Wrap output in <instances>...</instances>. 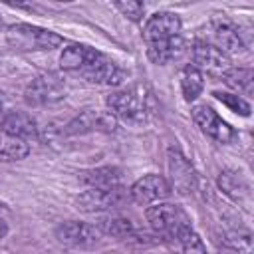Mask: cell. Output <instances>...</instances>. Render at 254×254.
<instances>
[{"instance_id":"obj_6","label":"cell","mask_w":254,"mask_h":254,"mask_svg":"<svg viewBox=\"0 0 254 254\" xmlns=\"http://www.w3.org/2000/svg\"><path fill=\"white\" fill-rule=\"evenodd\" d=\"M190 56H192V65L204 75H212V77H222L232 65H230V58L220 52L214 44L210 42H194L190 48Z\"/></svg>"},{"instance_id":"obj_10","label":"cell","mask_w":254,"mask_h":254,"mask_svg":"<svg viewBox=\"0 0 254 254\" xmlns=\"http://www.w3.org/2000/svg\"><path fill=\"white\" fill-rule=\"evenodd\" d=\"M181 28H183V22H181L179 14L155 12L153 16L147 18V22L143 26V40L147 46L163 44V42H169V40L181 36Z\"/></svg>"},{"instance_id":"obj_2","label":"cell","mask_w":254,"mask_h":254,"mask_svg":"<svg viewBox=\"0 0 254 254\" xmlns=\"http://www.w3.org/2000/svg\"><path fill=\"white\" fill-rule=\"evenodd\" d=\"M107 113L125 123H143L151 115V95L141 85L115 89L107 95Z\"/></svg>"},{"instance_id":"obj_17","label":"cell","mask_w":254,"mask_h":254,"mask_svg":"<svg viewBox=\"0 0 254 254\" xmlns=\"http://www.w3.org/2000/svg\"><path fill=\"white\" fill-rule=\"evenodd\" d=\"M121 177L123 173L117 167H97L83 171L79 175V181L89 189H113V187H121Z\"/></svg>"},{"instance_id":"obj_4","label":"cell","mask_w":254,"mask_h":254,"mask_svg":"<svg viewBox=\"0 0 254 254\" xmlns=\"http://www.w3.org/2000/svg\"><path fill=\"white\" fill-rule=\"evenodd\" d=\"M145 218L153 228V232L165 242L173 238L177 232H181L183 228L190 226L189 214L179 204H173V202H157L155 206H149L145 210Z\"/></svg>"},{"instance_id":"obj_1","label":"cell","mask_w":254,"mask_h":254,"mask_svg":"<svg viewBox=\"0 0 254 254\" xmlns=\"http://www.w3.org/2000/svg\"><path fill=\"white\" fill-rule=\"evenodd\" d=\"M60 65L64 71L79 75L87 83L95 85H119L125 81V69L109 56L85 44H69L60 54Z\"/></svg>"},{"instance_id":"obj_12","label":"cell","mask_w":254,"mask_h":254,"mask_svg":"<svg viewBox=\"0 0 254 254\" xmlns=\"http://www.w3.org/2000/svg\"><path fill=\"white\" fill-rule=\"evenodd\" d=\"M0 131L12 139H20L26 143L38 139V135H40V127H38L36 119L30 113L18 111V109L0 113Z\"/></svg>"},{"instance_id":"obj_5","label":"cell","mask_w":254,"mask_h":254,"mask_svg":"<svg viewBox=\"0 0 254 254\" xmlns=\"http://www.w3.org/2000/svg\"><path fill=\"white\" fill-rule=\"evenodd\" d=\"M67 93L65 81L58 73H40L24 89V101L30 107H46L62 101Z\"/></svg>"},{"instance_id":"obj_15","label":"cell","mask_w":254,"mask_h":254,"mask_svg":"<svg viewBox=\"0 0 254 254\" xmlns=\"http://www.w3.org/2000/svg\"><path fill=\"white\" fill-rule=\"evenodd\" d=\"M212 36H214V46L220 52H224L228 58L242 54L246 50V42L238 30V26L226 18H216L212 22Z\"/></svg>"},{"instance_id":"obj_20","label":"cell","mask_w":254,"mask_h":254,"mask_svg":"<svg viewBox=\"0 0 254 254\" xmlns=\"http://www.w3.org/2000/svg\"><path fill=\"white\" fill-rule=\"evenodd\" d=\"M204 89V75L192 65H185L181 71V91L187 103H192Z\"/></svg>"},{"instance_id":"obj_28","label":"cell","mask_w":254,"mask_h":254,"mask_svg":"<svg viewBox=\"0 0 254 254\" xmlns=\"http://www.w3.org/2000/svg\"><path fill=\"white\" fill-rule=\"evenodd\" d=\"M224 254H236V252H232V250H226V252H224Z\"/></svg>"},{"instance_id":"obj_29","label":"cell","mask_w":254,"mask_h":254,"mask_svg":"<svg viewBox=\"0 0 254 254\" xmlns=\"http://www.w3.org/2000/svg\"><path fill=\"white\" fill-rule=\"evenodd\" d=\"M0 26H2V18H0Z\"/></svg>"},{"instance_id":"obj_21","label":"cell","mask_w":254,"mask_h":254,"mask_svg":"<svg viewBox=\"0 0 254 254\" xmlns=\"http://www.w3.org/2000/svg\"><path fill=\"white\" fill-rule=\"evenodd\" d=\"M101 232V236H113V238H129L133 232H135V226L129 218L125 216H119V214H113V216H105L101 218L97 224H95Z\"/></svg>"},{"instance_id":"obj_26","label":"cell","mask_w":254,"mask_h":254,"mask_svg":"<svg viewBox=\"0 0 254 254\" xmlns=\"http://www.w3.org/2000/svg\"><path fill=\"white\" fill-rule=\"evenodd\" d=\"M6 234H8V224H6V222L0 218V238H4Z\"/></svg>"},{"instance_id":"obj_14","label":"cell","mask_w":254,"mask_h":254,"mask_svg":"<svg viewBox=\"0 0 254 254\" xmlns=\"http://www.w3.org/2000/svg\"><path fill=\"white\" fill-rule=\"evenodd\" d=\"M115 117L109 115L107 111L105 113H99V111H91V109H85L83 113H79L77 117H73L64 133L65 135H83V133H91V131H115Z\"/></svg>"},{"instance_id":"obj_16","label":"cell","mask_w":254,"mask_h":254,"mask_svg":"<svg viewBox=\"0 0 254 254\" xmlns=\"http://www.w3.org/2000/svg\"><path fill=\"white\" fill-rule=\"evenodd\" d=\"M218 189L234 202H244L250 198V185L238 171H222L218 175Z\"/></svg>"},{"instance_id":"obj_13","label":"cell","mask_w":254,"mask_h":254,"mask_svg":"<svg viewBox=\"0 0 254 254\" xmlns=\"http://www.w3.org/2000/svg\"><path fill=\"white\" fill-rule=\"evenodd\" d=\"M167 157H169V173H171V183H169L171 190L175 189L181 194L192 192L196 187V175L190 163L177 149H169Z\"/></svg>"},{"instance_id":"obj_19","label":"cell","mask_w":254,"mask_h":254,"mask_svg":"<svg viewBox=\"0 0 254 254\" xmlns=\"http://www.w3.org/2000/svg\"><path fill=\"white\" fill-rule=\"evenodd\" d=\"M183 52H185V40H183V36H177V38H173L169 42H163V44L147 46V56L155 64H167L171 60H177Z\"/></svg>"},{"instance_id":"obj_25","label":"cell","mask_w":254,"mask_h":254,"mask_svg":"<svg viewBox=\"0 0 254 254\" xmlns=\"http://www.w3.org/2000/svg\"><path fill=\"white\" fill-rule=\"evenodd\" d=\"M113 6H115L123 16H127V18L133 20V22H141V20H143V14H145V4H143V2L127 0V2H115Z\"/></svg>"},{"instance_id":"obj_8","label":"cell","mask_w":254,"mask_h":254,"mask_svg":"<svg viewBox=\"0 0 254 254\" xmlns=\"http://www.w3.org/2000/svg\"><path fill=\"white\" fill-rule=\"evenodd\" d=\"M56 238L71 248H93L101 240V232L95 224L83 220H65L60 222L54 230Z\"/></svg>"},{"instance_id":"obj_9","label":"cell","mask_w":254,"mask_h":254,"mask_svg":"<svg viewBox=\"0 0 254 254\" xmlns=\"http://www.w3.org/2000/svg\"><path fill=\"white\" fill-rule=\"evenodd\" d=\"M129 198V190L121 187L113 189H89L77 196V208L83 212H105L121 206Z\"/></svg>"},{"instance_id":"obj_23","label":"cell","mask_w":254,"mask_h":254,"mask_svg":"<svg viewBox=\"0 0 254 254\" xmlns=\"http://www.w3.org/2000/svg\"><path fill=\"white\" fill-rule=\"evenodd\" d=\"M30 153V147L26 141L12 139L0 131V159L6 161H20Z\"/></svg>"},{"instance_id":"obj_3","label":"cell","mask_w":254,"mask_h":254,"mask_svg":"<svg viewBox=\"0 0 254 254\" xmlns=\"http://www.w3.org/2000/svg\"><path fill=\"white\" fill-rule=\"evenodd\" d=\"M6 42L18 52H46L64 44V38L48 28L34 26L28 22H18L8 26Z\"/></svg>"},{"instance_id":"obj_24","label":"cell","mask_w":254,"mask_h":254,"mask_svg":"<svg viewBox=\"0 0 254 254\" xmlns=\"http://www.w3.org/2000/svg\"><path fill=\"white\" fill-rule=\"evenodd\" d=\"M218 101H222L230 111H234V113H238V115H242V117H248L250 115V103L242 97V95H238V93H228V91H214L212 93Z\"/></svg>"},{"instance_id":"obj_18","label":"cell","mask_w":254,"mask_h":254,"mask_svg":"<svg viewBox=\"0 0 254 254\" xmlns=\"http://www.w3.org/2000/svg\"><path fill=\"white\" fill-rule=\"evenodd\" d=\"M167 244L175 250V254H208L202 238L194 232L192 226H187L177 232L173 238L167 240Z\"/></svg>"},{"instance_id":"obj_22","label":"cell","mask_w":254,"mask_h":254,"mask_svg":"<svg viewBox=\"0 0 254 254\" xmlns=\"http://www.w3.org/2000/svg\"><path fill=\"white\" fill-rule=\"evenodd\" d=\"M220 79L238 93H244V95L252 93V69L250 67H230Z\"/></svg>"},{"instance_id":"obj_7","label":"cell","mask_w":254,"mask_h":254,"mask_svg":"<svg viewBox=\"0 0 254 254\" xmlns=\"http://www.w3.org/2000/svg\"><path fill=\"white\" fill-rule=\"evenodd\" d=\"M190 115H192V121L196 123V127L216 143H232L238 137V133L210 105H204V103L194 105L190 109Z\"/></svg>"},{"instance_id":"obj_27","label":"cell","mask_w":254,"mask_h":254,"mask_svg":"<svg viewBox=\"0 0 254 254\" xmlns=\"http://www.w3.org/2000/svg\"><path fill=\"white\" fill-rule=\"evenodd\" d=\"M4 105H6V95H4V91L0 89V111L4 109Z\"/></svg>"},{"instance_id":"obj_11","label":"cell","mask_w":254,"mask_h":254,"mask_svg":"<svg viewBox=\"0 0 254 254\" xmlns=\"http://www.w3.org/2000/svg\"><path fill=\"white\" fill-rule=\"evenodd\" d=\"M169 194H171L169 181L157 173H149V175L137 179L129 189V200L143 204V206L159 202V200L167 198Z\"/></svg>"}]
</instances>
